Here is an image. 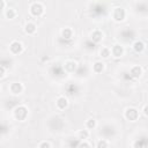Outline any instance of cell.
I'll list each match as a JSON object with an SVG mask.
<instances>
[{
    "mask_svg": "<svg viewBox=\"0 0 148 148\" xmlns=\"http://www.w3.org/2000/svg\"><path fill=\"white\" fill-rule=\"evenodd\" d=\"M135 37H136V32H135V30H134L132 27H124V28L120 29L119 32H118V38H119V40H121V42L125 43V44L135 42V40H136Z\"/></svg>",
    "mask_w": 148,
    "mask_h": 148,
    "instance_id": "6da1fadb",
    "label": "cell"
},
{
    "mask_svg": "<svg viewBox=\"0 0 148 148\" xmlns=\"http://www.w3.org/2000/svg\"><path fill=\"white\" fill-rule=\"evenodd\" d=\"M98 134L102 136V139L112 140V139H114V138L117 136L118 131H117V128H116L113 125H111V124H104V125L99 128Z\"/></svg>",
    "mask_w": 148,
    "mask_h": 148,
    "instance_id": "7a4b0ae2",
    "label": "cell"
},
{
    "mask_svg": "<svg viewBox=\"0 0 148 148\" xmlns=\"http://www.w3.org/2000/svg\"><path fill=\"white\" fill-rule=\"evenodd\" d=\"M90 13L91 15H94L95 17H101L104 16L108 12V7L106 3H102V2H94L90 3Z\"/></svg>",
    "mask_w": 148,
    "mask_h": 148,
    "instance_id": "3957f363",
    "label": "cell"
},
{
    "mask_svg": "<svg viewBox=\"0 0 148 148\" xmlns=\"http://www.w3.org/2000/svg\"><path fill=\"white\" fill-rule=\"evenodd\" d=\"M13 114H14V118L16 120H20V121H23L27 119L28 114H29V110L25 105H22V104H18L14 108V111H13Z\"/></svg>",
    "mask_w": 148,
    "mask_h": 148,
    "instance_id": "277c9868",
    "label": "cell"
},
{
    "mask_svg": "<svg viewBox=\"0 0 148 148\" xmlns=\"http://www.w3.org/2000/svg\"><path fill=\"white\" fill-rule=\"evenodd\" d=\"M49 73H50L51 76H53V77H56V79H61V77L65 76L66 71H65V68H64V65H60V64L57 62V64H53V65L50 67Z\"/></svg>",
    "mask_w": 148,
    "mask_h": 148,
    "instance_id": "5b68a950",
    "label": "cell"
},
{
    "mask_svg": "<svg viewBox=\"0 0 148 148\" xmlns=\"http://www.w3.org/2000/svg\"><path fill=\"white\" fill-rule=\"evenodd\" d=\"M29 12L32 16L35 17H39L44 14V6L42 5V2L39 1H35V2H31L30 5V8H29Z\"/></svg>",
    "mask_w": 148,
    "mask_h": 148,
    "instance_id": "8992f818",
    "label": "cell"
},
{
    "mask_svg": "<svg viewBox=\"0 0 148 148\" xmlns=\"http://www.w3.org/2000/svg\"><path fill=\"white\" fill-rule=\"evenodd\" d=\"M124 117H125V119L126 120H128V121H135V120H138V118H139V111H138V109H135V108H127L125 111H124Z\"/></svg>",
    "mask_w": 148,
    "mask_h": 148,
    "instance_id": "52a82bcc",
    "label": "cell"
},
{
    "mask_svg": "<svg viewBox=\"0 0 148 148\" xmlns=\"http://www.w3.org/2000/svg\"><path fill=\"white\" fill-rule=\"evenodd\" d=\"M126 17V10L123 7H114L112 10V18L116 22H121Z\"/></svg>",
    "mask_w": 148,
    "mask_h": 148,
    "instance_id": "ba28073f",
    "label": "cell"
},
{
    "mask_svg": "<svg viewBox=\"0 0 148 148\" xmlns=\"http://www.w3.org/2000/svg\"><path fill=\"white\" fill-rule=\"evenodd\" d=\"M133 148H148V135L147 134L139 135L133 142Z\"/></svg>",
    "mask_w": 148,
    "mask_h": 148,
    "instance_id": "9c48e42d",
    "label": "cell"
},
{
    "mask_svg": "<svg viewBox=\"0 0 148 148\" xmlns=\"http://www.w3.org/2000/svg\"><path fill=\"white\" fill-rule=\"evenodd\" d=\"M9 51L12 54H21L23 52V44L20 42V40H13L10 44H9Z\"/></svg>",
    "mask_w": 148,
    "mask_h": 148,
    "instance_id": "30bf717a",
    "label": "cell"
},
{
    "mask_svg": "<svg viewBox=\"0 0 148 148\" xmlns=\"http://www.w3.org/2000/svg\"><path fill=\"white\" fill-rule=\"evenodd\" d=\"M65 91H66V95L69 96V97H74L76 96L79 92H80V86H77L76 83H68L66 87H65Z\"/></svg>",
    "mask_w": 148,
    "mask_h": 148,
    "instance_id": "8fae6325",
    "label": "cell"
},
{
    "mask_svg": "<svg viewBox=\"0 0 148 148\" xmlns=\"http://www.w3.org/2000/svg\"><path fill=\"white\" fill-rule=\"evenodd\" d=\"M135 12L142 15H147L148 14V2L146 1H140V2H135Z\"/></svg>",
    "mask_w": 148,
    "mask_h": 148,
    "instance_id": "7c38bea8",
    "label": "cell"
},
{
    "mask_svg": "<svg viewBox=\"0 0 148 148\" xmlns=\"http://www.w3.org/2000/svg\"><path fill=\"white\" fill-rule=\"evenodd\" d=\"M64 68H65L66 73H74V72L77 71L79 65H77V62L74 61V60H67V61H65V64H64Z\"/></svg>",
    "mask_w": 148,
    "mask_h": 148,
    "instance_id": "4fadbf2b",
    "label": "cell"
},
{
    "mask_svg": "<svg viewBox=\"0 0 148 148\" xmlns=\"http://www.w3.org/2000/svg\"><path fill=\"white\" fill-rule=\"evenodd\" d=\"M23 84L21 82H12L10 86H9V91L13 94V95H20L22 94L23 91Z\"/></svg>",
    "mask_w": 148,
    "mask_h": 148,
    "instance_id": "5bb4252c",
    "label": "cell"
},
{
    "mask_svg": "<svg viewBox=\"0 0 148 148\" xmlns=\"http://www.w3.org/2000/svg\"><path fill=\"white\" fill-rule=\"evenodd\" d=\"M81 141L82 140H80L77 136H69L66 140V146L67 148H79Z\"/></svg>",
    "mask_w": 148,
    "mask_h": 148,
    "instance_id": "9a60e30c",
    "label": "cell"
},
{
    "mask_svg": "<svg viewBox=\"0 0 148 148\" xmlns=\"http://www.w3.org/2000/svg\"><path fill=\"white\" fill-rule=\"evenodd\" d=\"M103 36H104V35H103V32H102L101 30H94V31L90 32V36H89L90 38H89V39L92 40L95 44H98L99 42L103 40Z\"/></svg>",
    "mask_w": 148,
    "mask_h": 148,
    "instance_id": "2e32d148",
    "label": "cell"
},
{
    "mask_svg": "<svg viewBox=\"0 0 148 148\" xmlns=\"http://www.w3.org/2000/svg\"><path fill=\"white\" fill-rule=\"evenodd\" d=\"M56 106L58 110H65L68 106V99L65 96H59L56 101Z\"/></svg>",
    "mask_w": 148,
    "mask_h": 148,
    "instance_id": "e0dca14e",
    "label": "cell"
},
{
    "mask_svg": "<svg viewBox=\"0 0 148 148\" xmlns=\"http://www.w3.org/2000/svg\"><path fill=\"white\" fill-rule=\"evenodd\" d=\"M124 54V47L120 44H114L111 47V56L114 58H120Z\"/></svg>",
    "mask_w": 148,
    "mask_h": 148,
    "instance_id": "ac0fdd59",
    "label": "cell"
},
{
    "mask_svg": "<svg viewBox=\"0 0 148 148\" xmlns=\"http://www.w3.org/2000/svg\"><path fill=\"white\" fill-rule=\"evenodd\" d=\"M142 73H143V69H142V67L140 65H135V66L131 67V69H130V74L132 75V77L134 80L139 79L142 75Z\"/></svg>",
    "mask_w": 148,
    "mask_h": 148,
    "instance_id": "d6986e66",
    "label": "cell"
},
{
    "mask_svg": "<svg viewBox=\"0 0 148 148\" xmlns=\"http://www.w3.org/2000/svg\"><path fill=\"white\" fill-rule=\"evenodd\" d=\"M132 49H133V51H134L135 53H142V52L145 51V49H146V45H145V43H143L142 40L136 39L135 42H133Z\"/></svg>",
    "mask_w": 148,
    "mask_h": 148,
    "instance_id": "ffe728a7",
    "label": "cell"
},
{
    "mask_svg": "<svg viewBox=\"0 0 148 148\" xmlns=\"http://www.w3.org/2000/svg\"><path fill=\"white\" fill-rule=\"evenodd\" d=\"M73 35H74V32H73L72 28L66 27V28L61 29V32H60V37L61 38L67 39V40H73Z\"/></svg>",
    "mask_w": 148,
    "mask_h": 148,
    "instance_id": "44dd1931",
    "label": "cell"
},
{
    "mask_svg": "<svg viewBox=\"0 0 148 148\" xmlns=\"http://www.w3.org/2000/svg\"><path fill=\"white\" fill-rule=\"evenodd\" d=\"M36 30H37V27H36V24H35L34 22H27V23H25V25H24V31H25V34H28V35H34V34L36 32Z\"/></svg>",
    "mask_w": 148,
    "mask_h": 148,
    "instance_id": "7402d4cb",
    "label": "cell"
},
{
    "mask_svg": "<svg viewBox=\"0 0 148 148\" xmlns=\"http://www.w3.org/2000/svg\"><path fill=\"white\" fill-rule=\"evenodd\" d=\"M104 68H105V65H104L103 61H95L94 65H92V72L96 73V74L102 73L104 71Z\"/></svg>",
    "mask_w": 148,
    "mask_h": 148,
    "instance_id": "603a6c76",
    "label": "cell"
},
{
    "mask_svg": "<svg viewBox=\"0 0 148 148\" xmlns=\"http://www.w3.org/2000/svg\"><path fill=\"white\" fill-rule=\"evenodd\" d=\"M3 14H5V16H6L7 18L12 20V18H14V17L16 16V10H15L14 8H12V7H8V8L5 9Z\"/></svg>",
    "mask_w": 148,
    "mask_h": 148,
    "instance_id": "cb8c5ba5",
    "label": "cell"
},
{
    "mask_svg": "<svg viewBox=\"0 0 148 148\" xmlns=\"http://www.w3.org/2000/svg\"><path fill=\"white\" fill-rule=\"evenodd\" d=\"M95 46H96V44H95L92 40H90V39H87V40L84 42V44H83V49H84L86 51H88V52L94 51Z\"/></svg>",
    "mask_w": 148,
    "mask_h": 148,
    "instance_id": "d4e9b609",
    "label": "cell"
},
{
    "mask_svg": "<svg viewBox=\"0 0 148 148\" xmlns=\"http://www.w3.org/2000/svg\"><path fill=\"white\" fill-rule=\"evenodd\" d=\"M110 56H111V49L104 46V47H102V49L99 50V57L106 59V58H109Z\"/></svg>",
    "mask_w": 148,
    "mask_h": 148,
    "instance_id": "484cf974",
    "label": "cell"
},
{
    "mask_svg": "<svg viewBox=\"0 0 148 148\" xmlns=\"http://www.w3.org/2000/svg\"><path fill=\"white\" fill-rule=\"evenodd\" d=\"M121 80L124 81V82H133V81H135L133 77H132V75L130 74V71H125V72H123L121 73Z\"/></svg>",
    "mask_w": 148,
    "mask_h": 148,
    "instance_id": "4316f807",
    "label": "cell"
},
{
    "mask_svg": "<svg viewBox=\"0 0 148 148\" xmlns=\"http://www.w3.org/2000/svg\"><path fill=\"white\" fill-rule=\"evenodd\" d=\"M97 126V123L94 118H89L87 121H86V128L87 130H95Z\"/></svg>",
    "mask_w": 148,
    "mask_h": 148,
    "instance_id": "83f0119b",
    "label": "cell"
},
{
    "mask_svg": "<svg viewBox=\"0 0 148 148\" xmlns=\"http://www.w3.org/2000/svg\"><path fill=\"white\" fill-rule=\"evenodd\" d=\"M88 136H89V131L88 130H81L77 133V138L80 140H82V141H84L86 139H88Z\"/></svg>",
    "mask_w": 148,
    "mask_h": 148,
    "instance_id": "f1b7e54d",
    "label": "cell"
},
{
    "mask_svg": "<svg viewBox=\"0 0 148 148\" xmlns=\"http://www.w3.org/2000/svg\"><path fill=\"white\" fill-rule=\"evenodd\" d=\"M96 148H109V142L105 139H99L96 143Z\"/></svg>",
    "mask_w": 148,
    "mask_h": 148,
    "instance_id": "f546056e",
    "label": "cell"
},
{
    "mask_svg": "<svg viewBox=\"0 0 148 148\" xmlns=\"http://www.w3.org/2000/svg\"><path fill=\"white\" fill-rule=\"evenodd\" d=\"M10 65H12V60H10L9 58H7V57H2L0 66H1V67H5V68L7 69V68H8Z\"/></svg>",
    "mask_w": 148,
    "mask_h": 148,
    "instance_id": "4dcf8cb0",
    "label": "cell"
},
{
    "mask_svg": "<svg viewBox=\"0 0 148 148\" xmlns=\"http://www.w3.org/2000/svg\"><path fill=\"white\" fill-rule=\"evenodd\" d=\"M38 148H51V145H50V142H47V141H42V142L38 145Z\"/></svg>",
    "mask_w": 148,
    "mask_h": 148,
    "instance_id": "1f68e13d",
    "label": "cell"
},
{
    "mask_svg": "<svg viewBox=\"0 0 148 148\" xmlns=\"http://www.w3.org/2000/svg\"><path fill=\"white\" fill-rule=\"evenodd\" d=\"M79 148H90V145L84 140V141H81V143H80Z\"/></svg>",
    "mask_w": 148,
    "mask_h": 148,
    "instance_id": "d6a6232c",
    "label": "cell"
},
{
    "mask_svg": "<svg viewBox=\"0 0 148 148\" xmlns=\"http://www.w3.org/2000/svg\"><path fill=\"white\" fill-rule=\"evenodd\" d=\"M6 132H7V127H6V123L3 121L2 125H1V134H2V136L6 135Z\"/></svg>",
    "mask_w": 148,
    "mask_h": 148,
    "instance_id": "836d02e7",
    "label": "cell"
},
{
    "mask_svg": "<svg viewBox=\"0 0 148 148\" xmlns=\"http://www.w3.org/2000/svg\"><path fill=\"white\" fill-rule=\"evenodd\" d=\"M6 71H7V69H6L5 67H1V66H0V77H1V79H3V77L6 76Z\"/></svg>",
    "mask_w": 148,
    "mask_h": 148,
    "instance_id": "e575fe53",
    "label": "cell"
},
{
    "mask_svg": "<svg viewBox=\"0 0 148 148\" xmlns=\"http://www.w3.org/2000/svg\"><path fill=\"white\" fill-rule=\"evenodd\" d=\"M142 113H143L146 117H148V104L143 106V109H142Z\"/></svg>",
    "mask_w": 148,
    "mask_h": 148,
    "instance_id": "d590c367",
    "label": "cell"
}]
</instances>
